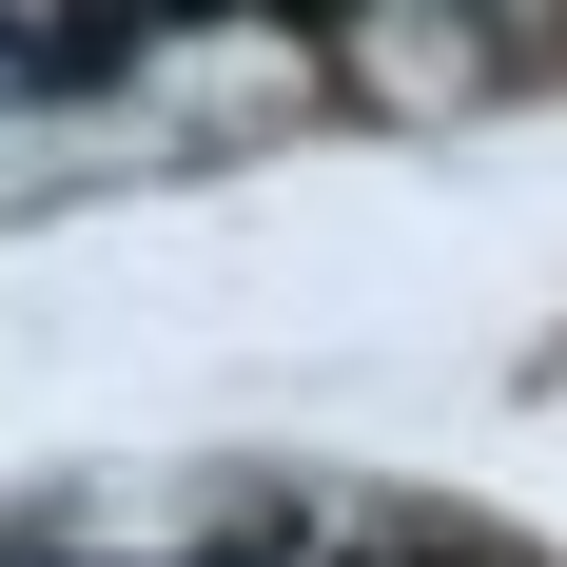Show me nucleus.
Wrapping results in <instances>:
<instances>
[{
    "instance_id": "f257e3e1",
    "label": "nucleus",
    "mask_w": 567,
    "mask_h": 567,
    "mask_svg": "<svg viewBox=\"0 0 567 567\" xmlns=\"http://www.w3.org/2000/svg\"><path fill=\"white\" fill-rule=\"evenodd\" d=\"M352 79H372V99H470V40L431 20V0H411V20L372 0V20H352Z\"/></svg>"
}]
</instances>
